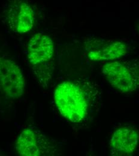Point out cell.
I'll list each match as a JSON object with an SVG mask.
<instances>
[{"instance_id": "obj_1", "label": "cell", "mask_w": 139, "mask_h": 156, "mask_svg": "<svg viewBox=\"0 0 139 156\" xmlns=\"http://www.w3.org/2000/svg\"><path fill=\"white\" fill-rule=\"evenodd\" d=\"M54 98L60 114L79 124L97 115L101 107L102 91L91 81L65 80L57 85Z\"/></svg>"}, {"instance_id": "obj_2", "label": "cell", "mask_w": 139, "mask_h": 156, "mask_svg": "<svg viewBox=\"0 0 139 156\" xmlns=\"http://www.w3.org/2000/svg\"><path fill=\"white\" fill-rule=\"evenodd\" d=\"M55 47L47 35L39 33L32 37L28 45V58L41 86L47 88L54 74Z\"/></svg>"}, {"instance_id": "obj_3", "label": "cell", "mask_w": 139, "mask_h": 156, "mask_svg": "<svg viewBox=\"0 0 139 156\" xmlns=\"http://www.w3.org/2000/svg\"><path fill=\"white\" fill-rule=\"evenodd\" d=\"M101 72L109 83L122 94L133 93L139 89V61H108Z\"/></svg>"}, {"instance_id": "obj_4", "label": "cell", "mask_w": 139, "mask_h": 156, "mask_svg": "<svg viewBox=\"0 0 139 156\" xmlns=\"http://www.w3.org/2000/svg\"><path fill=\"white\" fill-rule=\"evenodd\" d=\"M15 150L21 156H55L59 147L54 139L40 131L28 128L20 133L16 142Z\"/></svg>"}, {"instance_id": "obj_5", "label": "cell", "mask_w": 139, "mask_h": 156, "mask_svg": "<svg viewBox=\"0 0 139 156\" xmlns=\"http://www.w3.org/2000/svg\"><path fill=\"white\" fill-rule=\"evenodd\" d=\"M25 78L18 65L11 59L0 57V91L5 97L17 99L25 91Z\"/></svg>"}, {"instance_id": "obj_6", "label": "cell", "mask_w": 139, "mask_h": 156, "mask_svg": "<svg viewBox=\"0 0 139 156\" xmlns=\"http://www.w3.org/2000/svg\"><path fill=\"white\" fill-rule=\"evenodd\" d=\"M5 19L9 28L16 34H25L31 31L35 23L32 7L23 0H15L7 5Z\"/></svg>"}, {"instance_id": "obj_7", "label": "cell", "mask_w": 139, "mask_h": 156, "mask_svg": "<svg viewBox=\"0 0 139 156\" xmlns=\"http://www.w3.org/2000/svg\"><path fill=\"white\" fill-rule=\"evenodd\" d=\"M88 58L92 61H111L120 59L128 52L125 43L120 41L94 39L85 43Z\"/></svg>"}, {"instance_id": "obj_8", "label": "cell", "mask_w": 139, "mask_h": 156, "mask_svg": "<svg viewBox=\"0 0 139 156\" xmlns=\"http://www.w3.org/2000/svg\"><path fill=\"white\" fill-rule=\"evenodd\" d=\"M139 144V130L132 126H122L113 132L110 139V153L112 156H132Z\"/></svg>"}, {"instance_id": "obj_9", "label": "cell", "mask_w": 139, "mask_h": 156, "mask_svg": "<svg viewBox=\"0 0 139 156\" xmlns=\"http://www.w3.org/2000/svg\"></svg>"}]
</instances>
